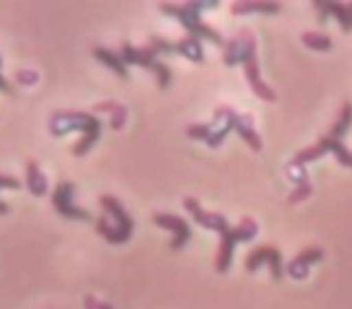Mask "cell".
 Listing matches in <instances>:
<instances>
[{
	"instance_id": "6da1fadb",
	"label": "cell",
	"mask_w": 352,
	"mask_h": 309,
	"mask_svg": "<svg viewBox=\"0 0 352 309\" xmlns=\"http://www.w3.org/2000/svg\"><path fill=\"white\" fill-rule=\"evenodd\" d=\"M350 126H352V104L345 102L340 107V111H338L333 126L328 128L326 136L318 138V142H314L311 147H304V150H299L297 155L292 158V164L307 167L309 162L323 158L326 152H333V155H336V160L342 164V167H352V150H347V147L342 145V138H345V133L350 131Z\"/></svg>"
},
{
	"instance_id": "7a4b0ae2",
	"label": "cell",
	"mask_w": 352,
	"mask_h": 309,
	"mask_svg": "<svg viewBox=\"0 0 352 309\" xmlns=\"http://www.w3.org/2000/svg\"><path fill=\"white\" fill-rule=\"evenodd\" d=\"M49 131L56 138L65 136L70 131H82V138L70 150L75 158H82V155H87L97 145L99 136H102V121L94 114L87 111H56L49 118Z\"/></svg>"
},
{
	"instance_id": "3957f363",
	"label": "cell",
	"mask_w": 352,
	"mask_h": 309,
	"mask_svg": "<svg viewBox=\"0 0 352 309\" xmlns=\"http://www.w3.org/2000/svg\"><path fill=\"white\" fill-rule=\"evenodd\" d=\"M217 6H220L217 0H206V3L188 0V3H162L160 10L164 12V15L176 17V20H179V25H182L191 36H198L201 41L208 39L210 44H215V46H225V39H222L220 32L201 20L203 10H215Z\"/></svg>"
},
{
	"instance_id": "277c9868",
	"label": "cell",
	"mask_w": 352,
	"mask_h": 309,
	"mask_svg": "<svg viewBox=\"0 0 352 309\" xmlns=\"http://www.w3.org/2000/svg\"><path fill=\"white\" fill-rule=\"evenodd\" d=\"M258 235V222L254 217H241V222L236 227H230L220 235V249L215 256V270L217 273H227L234 259V246L239 242H251Z\"/></svg>"
},
{
	"instance_id": "5b68a950",
	"label": "cell",
	"mask_w": 352,
	"mask_h": 309,
	"mask_svg": "<svg viewBox=\"0 0 352 309\" xmlns=\"http://www.w3.org/2000/svg\"><path fill=\"white\" fill-rule=\"evenodd\" d=\"M118 54H121V58L126 65H140V68L152 70L162 89H166L171 85V68L166 63H162L160 56H157L150 46L138 49V46H133V44H123Z\"/></svg>"
},
{
	"instance_id": "8992f818",
	"label": "cell",
	"mask_w": 352,
	"mask_h": 309,
	"mask_svg": "<svg viewBox=\"0 0 352 309\" xmlns=\"http://www.w3.org/2000/svg\"><path fill=\"white\" fill-rule=\"evenodd\" d=\"M236 116H239V111H234L230 104H220V107L215 109V116H212V121L208 123V140H206V145L220 147L222 142L227 140L230 131H234Z\"/></svg>"
},
{
	"instance_id": "52a82bcc",
	"label": "cell",
	"mask_w": 352,
	"mask_h": 309,
	"mask_svg": "<svg viewBox=\"0 0 352 309\" xmlns=\"http://www.w3.org/2000/svg\"><path fill=\"white\" fill-rule=\"evenodd\" d=\"M263 264L270 266V273H273L275 280H280L285 275V266H283V254H280L278 246H270V244H263V246H256V249L249 251L244 261V268L249 273H256Z\"/></svg>"
},
{
	"instance_id": "ba28073f",
	"label": "cell",
	"mask_w": 352,
	"mask_h": 309,
	"mask_svg": "<svg viewBox=\"0 0 352 309\" xmlns=\"http://www.w3.org/2000/svg\"><path fill=\"white\" fill-rule=\"evenodd\" d=\"M75 196V184L73 182H60L58 187L51 191V206L56 208V213H60L63 217H70V220H92L85 208H78L73 203Z\"/></svg>"
},
{
	"instance_id": "9c48e42d",
	"label": "cell",
	"mask_w": 352,
	"mask_h": 309,
	"mask_svg": "<svg viewBox=\"0 0 352 309\" xmlns=\"http://www.w3.org/2000/svg\"><path fill=\"white\" fill-rule=\"evenodd\" d=\"M152 222H155L157 227H164V230H169L171 235H174L169 242L171 251L184 249V246L191 242V225H188L184 217L171 215V213H155V215H152Z\"/></svg>"
},
{
	"instance_id": "30bf717a",
	"label": "cell",
	"mask_w": 352,
	"mask_h": 309,
	"mask_svg": "<svg viewBox=\"0 0 352 309\" xmlns=\"http://www.w3.org/2000/svg\"><path fill=\"white\" fill-rule=\"evenodd\" d=\"M254 51H256V39L244 30L236 36H232L230 41H225V46H222V63L230 65V68L232 65H241L246 56L254 54Z\"/></svg>"
},
{
	"instance_id": "8fae6325",
	"label": "cell",
	"mask_w": 352,
	"mask_h": 309,
	"mask_svg": "<svg viewBox=\"0 0 352 309\" xmlns=\"http://www.w3.org/2000/svg\"><path fill=\"white\" fill-rule=\"evenodd\" d=\"M244 75H246V83H249V87L256 92V97L263 99V102H275L278 99V94H275V89L270 87L268 83H263V78H261V68H258V56L249 54L244 58Z\"/></svg>"
},
{
	"instance_id": "7c38bea8",
	"label": "cell",
	"mask_w": 352,
	"mask_h": 309,
	"mask_svg": "<svg viewBox=\"0 0 352 309\" xmlns=\"http://www.w3.org/2000/svg\"><path fill=\"white\" fill-rule=\"evenodd\" d=\"M184 208H186L188 213H191V217L198 222L201 227H206V230L210 232H217V235H222L225 230H230V222H227V217L222 215V213H210V211H203L201 203L196 201V198H184Z\"/></svg>"
},
{
	"instance_id": "4fadbf2b",
	"label": "cell",
	"mask_w": 352,
	"mask_h": 309,
	"mask_svg": "<svg viewBox=\"0 0 352 309\" xmlns=\"http://www.w3.org/2000/svg\"><path fill=\"white\" fill-rule=\"evenodd\" d=\"M314 8L318 10V22H328V15L338 20L342 32H352V3H323V0H314Z\"/></svg>"
},
{
	"instance_id": "5bb4252c",
	"label": "cell",
	"mask_w": 352,
	"mask_h": 309,
	"mask_svg": "<svg viewBox=\"0 0 352 309\" xmlns=\"http://www.w3.org/2000/svg\"><path fill=\"white\" fill-rule=\"evenodd\" d=\"M321 259H323L321 246H307V249H302L292 261H289L287 268H285V273H287L289 278H294V280H304L309 275V268H311V266L316 264V261H321Z\"/></svg>"
},
{
	"instance_id": "9a60e30c",
	"label": "cell",
	"mask_w": 352,
	"mask_h": 309,
	"mask_svg": "<svg viewBox=\"0 0 352 309\" xmlns=\"http://www.w3.org/2000/svg\"><path fill=\"white\" fill-rule=\"evenodd\" d=\"M99 206H102V211L107 213V217H111L113 225H116L118 230L131 239L133 237V217L126 213V208L121 206V201L113 198V196H102L99 198Z\"/></svg>"
},
{
	"instance_id": "2e32d148",
	"label": "cell",
	"mask_w": 352,
	"mask_h": 309,
	"mask_svg": "<svg viewBox=\"0 0 352 309\" xmlns=\"http://www.w3.org/2000/svg\"><path fill=\"white\" fill-rule=\"evenodd\" d=\"M280 10H283V6L275 0H236V3H232V15H251V12L278 15Z\"/></svg>"
},
{
	"instance_id": "e0dca14e",
	"label": "cell",
	"mask_w": 352,
	"mask_h": 309,
	"mask_svg": "<svg viewBox=\"0 0 352 309\" xmlns=\"http://www.w3.org/2000/svg\"><path fill=\"white\" fill-rule=\"evenodd\" d=\"M174 54L184 56V58H188L191 63H203V61H206L203 41L198 39V36H191V34H186L184 39L174 41Z\"/></svg>"
},
{
	"instance_id": "ac0fdd59",
	"label": "cell",
	"mask_w": 352,
	"mask_h": 309,
	"mask_svg": "<svg viewBox=\"0 0 352 309\" xmlns=\"http://www.w3.org/2000/svg\"><path fill=\"white\" fill-rule=\"evenodd\" d=\"M234 131L239 133V138L246 142V145L251 147V150H254V152H261V147H263V140H261V136L256 133L254 118H251V114H239V116H236Z\"/></svg>"
},
{
	"instance_id": "d6986e66",
	"label": "cell",
	"mask_w": 352,
	"mask_h": 309,
	"mask_svg": "<svg viewBox=\"0 0 352 309\" xmlns=\"http://www.w3.org/2000/svg\"><path fill=\"white\" fill-rule=\"evenodd\" d=\"M25 184H27V189H30L32 196H36V198L44 196V193H49V179H46V174L41 172L39 162H34V160L27 162Z\"/></svg>"
},
{
	"instance_id": "ffe728a7",
	"label": "cell",
	"mask_w": 352,
	"mask_h": 309,
	"mask_svg": "<svg viewBox=\"0 0 352 309\" xmlns=\"http://www.w3.org/2000/svg\"><path fill=\"white\" fill-rule=\"evenodd\" d=\"M92 56L99 61V63H104L107 68H111L113 73L118 75V78H123V80L128 78V65L123 63L121 54H116V51L107 49V46H94V49H92Z\"/></svg>"
},
{
	"instance_id": "44dd1931",
	"label": "cell",
	"mask_w": 352,
	"mask_h": 309,
	"mask_svg": "<svg viewBox=\"0 0 352 309\" xmlns=\"http://www.w3.org/2000/svg\"><path fill=\"white\" fill-rule=\"evenodd\" d=\"M94 114H109L111 116V128L113 131H121L123 126H126V121H128V109L123 107L121 102H99V104H94V109H92Z\"/></svg>"
},
{
	"instance_id": "7402d4cb",
	"label": "cell",
	"mask_w": 352,
	"mask_h": 309,
	"mask_svg": "<svg viewBox=\"0 0 352 309\" xmlns=\"http://www.w3.org/2000/svg\"><path fill=\"white\" fill-rule=\"evenodd\" d=\"M97 232H99V235H102L107 242H111V244H126V242H128V237L123 235V232L118 230L116 225H111L107 215L97 217Z\"/></svg>"
},
{
	"instance_id": "603a6c76",
	"label": "cell",
	"mask_w": 352,
	"mask_h": 309,
	"mask_svg": "<svg viewBox=\"0 0 352 309\" xmlns=\"http://www.w3.org/2000/svg\"><path fill=\"white\" fill-rule=\"evenodd\" d=\"M302 44L311 51H331L333 49V39L328 34H323V32H304Z\"/></svg>"
},
{
	"instance_id": "cb8c5ba5",
	"label": "cell",
	"mask_w": 352,
	"mask_h": 309,
	"mask_svg": "<svg viewBox=\"0 0 352 309\" xmlns=\"http://www.w3.org/2000/svg\"><path fill=\"white\" fill-rule=\"evenodd\" d=\"M0 189H20V179L10 177V174H0ZM8 203L0 198V215H8Z\"/></svg>"
},
{
	"instance_id": "d4e9b609",
	"label": "cell",
	"mask_w": 352,
	"mask_h": 309,
	"mask_svg": "<svg viewBox=\"0 0 352 309\" xmlns=\"http://www.w3.org/2000/svg\"><path fill=\"white\" fill-rule=\"evenodd\" d=\"M311 191H314V189H311V184H309V182L307 184H297V187H294V191L287 196V203H289V206H294V203H299V201H304V198L311 196Z\"/></svg>"
},
{
	"instance_id": "484cf974",
	"label": "cell",
	"mask_w": 352,
	"mask_h": 309,
	"mask_svg": "<svg viewBox=\"0 0 352 309\" xmlns=\"http://www.w3.org/2000/svg\"><path fill=\"white\" fill-rule=\"evenodd\" d=\"M15 80H17L20 85H34L36 80H39V75H36L34 70H17Z\"/></svg>"
},
{
	"instance_id": "4316f807",
	"label": "cell",
	"mask_w": 352,
	"mask_h": 309,
	"mask_svg": "<svg viewBox=\"0 0 352 309\" xmlns=\"http://www.w3.org/2000/svg\"><path fill=\"white\" fill-rule=\"evenodd\" d=\"M85 309H113V304L102 302V299H97L94 295H87V297H85Z\"/></svg>"
},
{
	"instance_id": "83f0119b",
	"label": "cell",
	"mask_w": 352,
	"mask_h": 309,
	"mask_svg": "<svg viewBox=\"0 0 352 309\" xmlns=\"http://www.w3.org/2000/svg\"><path fill=\"white\" fill-rule=\"evenodd\" d=\"M0 92H8V94H12V85L8 83L6 78H3V73H0Z\"/></svg>"
},
{
	"instance_id": "f1b7e54d",
	"label": "cell",
	"mask_w": 352,
	"mask_h": 309,
	"mask_svg": "<svg viewBox=\"0 0 352 309\" xmlns=\"http://www.w3.org/2000/svg\"><path fill=\"white\" fill-rule=\"evenodd\" d=\"M0 70H3V58H0Z\"/></svg>"
}]
</instances>
